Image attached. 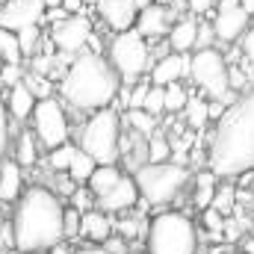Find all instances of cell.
Here are the masks:
<instances>
[{"label":"cell","instance_id":"cell-11","mask_svg":"<svg viewBox=\"0 0 254 254\" xmlns=\"http://www.w3.org/2000/svg\"><path fill=\"white\" fill-rule=\"evenodd\" d=\"M252 27V15L240 6V0H219L216 3V15H213V33L216 42L234 45L246 36V30Z\"/></svg>","mask_w":254,"mask_h":254},{"label":"cell","instance_id":"cell-14","mask_svg":"<svg viewBox=\"0 0 254 254\" xmlns=\"http://www.w3.org/2000/svg\"><path fill=\"white\" fill-rule=\"evenodd\" d=\"M172 27H175V21H172V9H166V6H160V3L145 6V9L139 12V18H136V33H139L145 42H154V39L169 36Z\"/></svg>","mask_w":254,"mask_h":254},{"label":"cell","instance_id":"cell-3","mask_svg":"<svg viewBox=\"0 0 254 254\" xmlns=\"http://www.w3.org/2000/svg\"><path fill=\"white\" fill-rule=\"evenodd\" d=\"M119 89H122V77L98 51H83L80 57H74L60 80L63 101L71 110L89 116L107 110L119 98Z\"/></svg>","mask_w":254,"mask_h":254},{"label":"cell","instance_id":"cell-45","mask_svg":"<svg viewBox=\"0 0 254 254\" xmlns=\"http://www.w3.org/2000/svg\"><path fill=\"white\" fill-rule=\"evenodd\" d=\"M15 249V243H12V222H6V219H0V254L6 252V249Z\"/></svg>","mask_w":254,"mask_h":254},{"label":"cell","instance_id":"cell-27","mask_svg":"<svg viewBox=\"0 0 254 254\" xmlns=\"http://www.w3.org/2000/svg\"><path fill=\"white\" fill-rule=\"evenodd\" d=\"M148 163L160 166V163H172V142L163 133H154L148 139Z\"/></svg>","mask_w":254,"mask_h":254},{"label":"cell","instance_id":"cell-17","mask_svg":"<svg viewBox=\"0 0 254 254\" xmlns=\"http://www.w3.org/2000/svg\"><path fill=\"white\" fill-rule=\"evenodd\" d=\"M24 175L15 160H0V201L3 204H18L24 195Z\"/></svg>","mask_w":254,"mask_h":254},{"label":"cell","instance_id":"cell-42","mask_svg":"<svg viewBox=\"0 0 254 254\" xmlns=\"http://www.w3.org/2000/svg\"><path fill=\"white\" fill-rule=\"evenodd\" d=\"M240 51H243V57L254 65V27H249V30H246V36L240 39Z\"/></svg>","mask_w":254,"mask_h":254},{"label":"cell","instance_id":"cell-19","mask_svg":"<svg viewBox=\"0 0 254 254\" xmlns=\"http://www.w3.org/2000/svg\"><path fill=\"white\" fill-rule=\"evenodd\" d=\"M195 39H198V21L192 15L178 18L169 33V48H172V54H190V51H195Z\"/></svg>","mask_w":254,"mask_h":254},{"label":"cell","instance_id":"cell-44","mask_svg":"<svg viewBox=\"0 0 254 254\" xmlns=\"http://www.w3.org/2000/svg\"><path fill=\"white\" fill-rule=\"evenodd\" d=\"M101 249H104L107 254H127V240L116 234V237H110V240H107V243H104Z\"/></svg>","mask_w":254,"mask_h":254},{"label":"cell","instance_id":"cell-20","mask_svg":"<svg viewBox=\"0 0 254 254\" xmlns=\"http://www.w3.org/2000/svg\"><path fill=\"white\" fill-rule=\"evenodd\" d=\"M36 95L24 86V83H18L15 89H9V101H6V113L12 116V119H18V122H24V119H33V110H36Z\"/></svg>","mask_w":254,"mask_h":254},{"label":"cell","instance_id":"cell-16","mask_svg":"<svg viewBox=\"0 0 254 254\" xmlns=\"http://www.w3.org/2000/svg\"><path fill=\"white\" fill-rule=\"evenodd\" d=\"M139 198H142V195H139V187H136L133 175H122V181L107 192V195L95 198V204H98L101 213H125V210H130Z\"/></svg>","mask_w":254,"mask_h":254},{"label":"cell","instance_id":"cell-5","mask_svg":"<svg viewBox=\"0 0 254 254\" xmlns=\"http://www.w3.org/2000/svg\"><path fill=\"white\" fill-rule=\"evenodd\" d=\"M80 151H86L98 166H116L122 157V116L119 110L107 107L101 113H92L80 127Z\"/></svg>","mask_w":254,"mask_h":254},{"label":"cell","instance_id":"cell-26","mask_svg":"<svg viewBox=\"0 0 254 254\" xmlns=\"http://www.w3.org/2000/svg\"><path fill=\"white\" fill-rule=\"evenodd\" d=\"M21 45H18V33L0 30V60L3 65H21Z\"/></svg>","mask_w":254,"mask_h":254},{"label":"cell","instance_id":"cell-31","mask_svg":"<svg viewBox=\"0 0 254 254\" xmlns=\"http://www.w3.org/2000/svg\"><path fill=\"white\" fill-rule=\"evenodd\" d=\"M113 228H116V234L125 237V240H133V237H139V234L148 237V222L139 219V216H127L122 222H113Z\"/></svg>","mask_w":254,"mask_h":254},{"label":"cell","instance_id":"cell-50","mask_svg":"<svg viewBox=\"0 0 254 254\" xmlns=\"http://www.w3.org/2000/svg\"><path fill=\"white\" fill-rule=\"evenodd\" d=\"M240 6H243L249 15H254V0H240Z\"/></svg>","mask_w":254,"mask_h":254},{"label":"cell","instance_id":"cell-47","mask_svg":"<svg viewBox=\"0 0 254 254\" xmlns=\"http://www.w3.org/2000/svg\"><path fill=\"white\" fill-rule=\"evenodd\" d=\"M190 3V9L195 15H204V12H210V6H213V0H187Z\"/></svg>","mask_w":254,"mask_h":254},{"label":"cell","instance_id":"cell-34","mask_svg":"<svg viewBox=\"0 0 254 254\" xmlns=\"http://www.w3.org/2000/svg\"><path fill=\"white\" fill-rule=\"evenodd\" d=\"M148 116H160V113H166V89H160V86H151V92H148V98H145V107H142Z\"/></svg>","mask_w":254,"mask_h":254},{"label":"cell","instance_id":"cell-28","mask_svg":"<svg viewBox=\"0 0 254 254\" xmlns=\"http://www.w3.org/2000/svg\"><path fill=\"white\" fill-rule=\"evenodd\" d=\"M127 125H130L133 133H139V136H145V139H151V136L157 133V130H154V127H157V119L148 116L145 110H130V113H127Z\"/></svg>","mask_w":254,"mask_h":254},{"label":"cell","instance_id":"cell-39","mask_svg":"<svg viewBox=\"0 0 254 254\" xmlns=\"http://www.w3.org/2000/svg\"><path fill=\"white\" fill-rule=\"evenodd\" d=\"M213 42H216L213 24H210V21H198V39H195V51H207V48H213Z\"/></svg>","mask_w":254,"mask_h":254},{"label":"cell","instance_id":"cell-2","mask_svg":"<svg viewBox=\"0 0 254 254\" xmlns=\"http://www.w3.org/2000/svg\"><path fill=\"white\" fill-rule=\"evenodd\" d=\"M65 207L48 187H30L12 213V243L18 254H45L65 243Z\"/></svg>","mask_w":254,"mask_h":254},{"label":"cell","instance_id":"cell-8","mask_svg":"<svg viewBox=\"0 0 254 254\" xmlns=\"http://www.w3.org/2000/svg\"><path fill=\"white\" fill-rule=\"evenodd\" d=\"M107 60L116 68V74L125 80V86L139 83V77L151 68L154 63V54H151V45L136 33V30H127L110 39L107 45Z\"/></svg>","mask_w":254,"mask_h":254},{"label":"cell","instance_id":"cell-18","mask_svg":"<svg viewBox=\"0 0 254 254\" xmlns=\"http://www.w3.org/2000/svg\"><path fill=\"white\" fill-rule=\"evenodd\" d=\"M80 237L89 240V243H107V240L113 237V222H110V216L101 213V210L83 213V219H80Z\"/></svg>","mask_w":254,"mask_h":254},{"label":"cell","instance_id":"cell-23","mask_svg":"<svg viewBox=\"0 0 254 254\" xmlns=\"http://www.w3.org/2000/svg\"><path fill=\"white\" fill-rule=\"evenodd\" d=\"M119 181H122L119 166H98L95 175H92V181H89V190H92L95 198H101V195H107V192L113 190Z\"/></svg>","mask_w":254,"mask_h":254},{"label":"cell","instance_id":"cell-7","mask_svg":"<svg viewBox=\"0 0 254 254\" xmlns=\"http://www.w3.org/2000/svg\"><path fill=\"white\" fill-rule=\"evenodd\" d=\"M190 80L201 89V95H207L210 101H225L228 107H234L240 101L237 92H231V68H228V60L216 48L192 54Z\"/></svg>","mask_w":254,"mask_h":254},{"label":"cell","instance_id":"cell-36","mask_svg":"<svg viewBox=\"0 0 254 254\" xmlns=\"http://www.w3.org/2000/svg\"><path fill=\"white\" fill-rule=\"evenodd\" d=\"M92 204H95V198H92V190H86V187L74 190L71 192V198H68V207H74L77 213H89V210H95Z\"/></svg>","mask_w":254,"mask_h":254},{"label":"cell","instance_id":"cell-24","mask_svg":"<svg viewBox=\"0 0 254 254\" xmlns=\"http://www.w3.org/2000/svg\"><path fill=\"white\" fill-rule=\"evenodd\" d=\"M184 119L192 130H204L210 122V101L207 98H190L187 110H184Z\"/></svg>","mask_w":254,"mask_h":254},{"label":"cell","instance_id":"cell-10","mask_svg":"<svg viewBox=\"0 0 254 254\" xmlns=\"http://www.w3.org/2000/svg\"><path fill=\"white\" fill-rule=\"evenodd\" d=\"M92 36H95L92 33V21L86 15H71L63 24L51 27V45L57 48V54H65V57H71V54L80 57Z\"/></svg>","mask_w":254,"mask_h":254},{"label":"cell","instance_id":"cell-53","mask_svg":"<svg viewBox=\"0 0 254 254\" xmlns=\"http://www.w3.org/2000/svg\"><path fill=\"white\" fill-rule=\"evenodd\" d=\"M252 172H254V163H252Z\"/></svg>","mask_w":254,"mask_h":254},{"label":"cell","instance_id":"cell-37","mask_svg":"<svg viewBox=\"0 0 254 254\" xmlns=\"http://www.w3.org/2000/svg\"><path fill=\"white\" fill-rule=\"evenodd\" d=\"M148 92H151V80H139V83H133V86H130V104H127V110H142Z\"/></svg>","mask_w":254,"mask_h":254},{"label":"cell","instance_id":"cell-9","mask_svg":"<svg viewBox=\"0 0 254 254\" xmlns=\"http://www.w3.org/2000/svg\"><path fill=\"white\" fill-rule=\"evenodd\" d=\"M33 133L36 139L48 148V151H57L68 145V116H65V104L57 98H48V101H39L36 110H33Z\"/></svg>","mask_w":254,"mask_h":254},{"label":"cell","instance_id":"cell-29","mask_svg":"<svg viewBox=\"0 0 254 254\" xmlns=\"http://www.w3.org/2000/svg\"><path fill=\"white\" fill-rule=\"evenodd\" d=\"M77 151H80V148L71 145V142L63 145V148H57V151H51V154H48V166H51V172H57V175H60V172H68L71 163H74V157H77Z\"/></svg>","mask_w":254,"mask_h":254},{"label":"cell","instance_id":"cell-48","mask_svg":"<svg viewBox=\"0 0 254 254\" xmlns=\"http://www.w3.org/2000/svg\"><path fill=\"white\" fill-rule=\"evenodd\" d=\"M48 254H74V252H71V246H68V243H60V246H54Z\"/></svg>","mask_w":254,"mask_h":254},{"label":"cell","instance_id":"cell-35","mask_svg":"<svg viewBox=\"0 0 254 254\" xmlns=\"http://www.w3.org/2000/svg\"><path fill=\"white\" fill-rule=\"evenodd\" d=\"M234 198H237V192L231 184H222L219 190H216V198H213V210H219L222 216H228L231 210H234Z\"/></svg>","mask_w":254,"mask_h":254},{"label":"cell","instance_id":"cell-12","mask_svg":"<svg viewBox=\"0 0 254 254\" xmlns=\"http://www.w3.org/2000/svg\"><path fill=\"white\" fill-rule=\"evenodd\" d=\"M45 0H6L0 12V30L21 33L27 27H42L45 21Z\"/></svg>","mask_w":254,"mask_h":254},{"label":"cell","instance_id":"cell-49","mask_svg":"<svg viewBox=\"0 0 254 254\" xmlns=\"http://www.w3.org/2000/svg\"><path fill=\"white\" fill-rule=\"evenodd\" d=\"M74 254H107L101 246H89V249H77Z\"/></svg>","mask_w":254,"mask_h":254},{"label":"cell","instance_id":"cell-1","mask_svg":"<svg viewBox=\"0 0 254 254\" xmlns=\"http://www.w3.org/2000/svg\"><path fill=\"white\" fill-rule=\"evenodd\" d=\"M254 163V89L246 92L222 122H216L207 145V169L222 178H243Z\"/></svg>","mask_w":254,"mask_h":254},{"label":"cell","instance_id":"cell-41","mask_svg":"<svg viewBox=\"0 0 254 254\" xmlns=\"http://www.w3.org/2000/svg\"><path fill=\"white\" fill-rule=\"evenodd\" d=\"M204 228H207V231H213V234L219 237V234H222V228H225V216H222L219 210H213V207H210V210H204Z\"/></svg>","mask_w":254,"mask_h":254},{"label":"cell","instance_id":"cell-22","mask_svg":"<svg viewBox=\"0 0 254 254\" xmlns=\"http://www.w3.org/2000/svg\"><path fill=\"white\" fill-rule=\"evenodd\" d=\"M36 160H39V139L33 130H24L15 145V163L21 169H30V166H36Z\"/></svg>","mask_w":254,"mask_h":254},{"label":"cell","instance_id":"cell-21","mask_svg":"<svg viewBox=\"0 0 254 254\" xmlns=\"http://www.w3.org/2000/svg\"><path fill=\"white\" fill-rule=\"evenodd\" d=\"M216 175L207 169V172H198L195 175V192H192V201L198 210H210L213 207V198H216Z\"/></svg>","mask_w":254,"mask_h":254},{"label":"cell","instance_id":"cell-52","mask_svg":"<svg viewBox=\"0 0 254 254\" xmlns=\"http://www.w3.org/2000/svg\"><path fill=\"white\" fill-rule=\"evenodd\" d=\"M3 3H6V0H0V12H3Z\"/></svg>","mask_w":254,"mask_h":254},{"label":"cell","instance_id":"cell-13","mask_svg":"<svg viewBox=\"0 0 254 254\" xmlns=\"http://www.w3.org/2000/svg\"><path fill=\"white\" fill-rule=\"evenodd\" d=\"M98 15L119 36V33H127V30H136L139 6H136V0H101L98 3Z\"/></svg>","mask_w":254,"mask_h":254},{"label":"cell","instance_id":"cell-4","mask_svg":"<svg viewBox=\"0 0 254 254\" xmlns=\"http://www.w3.org/2000/svg\"><path fill=\"white\" fill-rule=\"evenodd\" d=\"M148 254H198V231L187 213L163 210L148 222Z\"/></svg>","mask_w":254,"mask_h":254},{"label":"cell","instance_id":"cell-33","mask_svg":"<svg viewBox=\"0 0 254 254\" xmlns=\"http://www.w3.org/2000/svg\"><path fill=\"white\" fill-rule=\"evenodd\" d=\"M24 86L36 95V101H48V98H54V95H51V92H54V89H51V80L42 77V74H33V71H30V74L24 77Z\"/></svg>","mask_w":254,"mask_h":254},{"label":"cell","instance_id":"cell-46","mask_svg":"<svg viewBox=\"0 0 254 254\" xmlns=\"http://www.w3.org/2000/svg\"><path fill=\"white\" fill-rule=\"evenodd\" d=\"M83 0H63V9L68 12V15H83Z\"/></svg>","mask_w":254,"mask_h":254},{"label":"cell","instance_id":"cell-32","mask_svg":"<svg viewBox=\"0 0 254 254\" xmlns=\"http://www.w3.org/2000/svg\"><path fill=\"white\" fill-rule=\"evenodd\" d=\"M42 39H45L42 27H27V30H21V33H18L21 54H24V57H33V54H36V48L42 45Z\"/></svg>","mask_w":254,"mask_h":254},{"label":"cell","instance_id":"cell-38","mask_svg":"<svg viewBox=\"0 0 254 254\" xmlns=\"http://www.w3.org/2000/svg\"><path fill=\"white\" fill-rule=\"evenodd\" d=\"M24 68L21 65H0V83L3 86H9V89H15L18 83H24Z\"/></svg>","mask_w":254,"mask_h":254},{"label":"cell","instance_id":"cell-30","mask_svg":"<svg viewBox=\"0 0 254 254\" xmlns=\"http://www.w3.org/2000/svg\"><path fill=\"white\" fill-rule=\"evenodd\" d=\"M190 92H187V86L184 83H172V86H166V113H184L187 110V104H190Z\"/></svg>","mask_w":254,"mask_h":254},{"label":"cell","instance_id":"cell-43","mask_svg":"<svg viewBox=\"0 0 254 254\" xmlns=\"http://www.w3.org/2000/svg\"><path fill=\"white\" fill-rule=\"evenodd\" d=\"M6 142H9V113H6V104H0V157L6 151Z\"/></svg>","mask_w":254,"mask_h":254},{"label":"cell","instance_id":"cell-25","mask_svg":"<svg viewBox=\"0 0 254 254\" xmlns=\"http://www.w3.org/2000/svg\"><path fill=\"white\" fill-rule=\"evenodd\" d=\"M95 169H98V163L86 154V151H77V157H74V163H71V169H68V178H71V184H89L92 181V175H95Z\"/></svg>","mask_w":254,"mask_h":254},{"label":"cell","instance_id":"cell-6","mask_svg":"<svg viewBox=\"0 0 254 254\" xmlns=\"http://www.w3.org/2000/svg\"><path fill=\"white\" fill-rule=\"evenodd\" d=\"M133 181H136L145 204L163 207V204H172L190 184V169L178 166V163H160V166L145 163L142 169L133 172Z\"/></svg>","mask_w":254,"mask_h":254},{"label":"cell","instance_id":"cell-51","mask_svg":"<svg viewBox=\"0 0 254 254\" xmlns=\"http://www.w3.org/2000/svg\"><path fill=\"white\" fill-rule=\"evenodd\" d=\"M83 3H95V6H98V3H101V0H83Z\"/></svg>","mask_w":254,"mask_h":254},{"label":"cell","instance_id":"cell-15","mask_svg":"<svg viewBox=\"0 0 254 254\" xmlns=\"http://www.w3.org/2000/svg\"><path fill=\"white\" fill-rule=\"evenodd\" d=\"M190 54H169V57H160L157 63L151 65V86H172V83H181L184 77H190Z\"/></svg>","mask_w":254,"mask_h":254},{"label":"cell","instance_id":"cell-40","mask_svg":"<svg viewBox=\"0 0 254 254\" xmlns=\"http://www.w3.org/2000/svg\"><path fill=\"white\" fill-rule=\"evenodd\" d=\"M80 219H83V213H77L74 207H65V240H74V237H80Z\"/></svg>","mask_w":254,"mask_h":254}]
</instances>
